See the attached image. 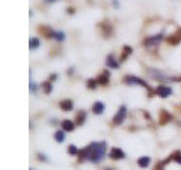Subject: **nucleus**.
Listing matches in <instances>:
<instances>
[{
	"instance_id": "obj_11",
	"label": "nucleus",
	"mask_w": 181,
	"mask_h": 170,
	"mask_svg": "<svg viewBox=\"0 0 181 170\" xmlns=\"http://www.w3.org/2000/svg\"><path fill=\"white\" fill-rule=\"evenodd\" d=\"M106 63H107V66H110V68H118V66H119V63L113 59V56H109Z\"/></svg>"
},
{
	"instance_id": "obj_1",
	"label": "nucleus",
	"mask_w": 181,
	"mask_h": 170,
	"mask_svg": "<svg viewBox=\"0 0 181 170\" xmlns=\"http://www.w3.org/2000/svg\"><path fill=\"white\" fill-rule=\"evenodd\" d=\"M104 150H106V143H91L89 146H86L84 149L78 150L77 155H80L81 158H87L92 162H98L104 158Z\"/></svg>"
},
{
	"instance_id": "obj_13",
	"label": "nucleus",
	"mask_w": 181,
	"mask_h": 170,
	"mask_svg": "<svg viewBox=\"0 0 181 170\" xmlns=\"http://www.w3.org/2000/svg\"><path fill=\"white\" fill-rule=\"evenodd\" d=\"M29 47H30L32 50H36V48L39 47V39H38V38H32V39L29 41Z\"/></svg>"
},
{
	"instance_id": "obj_22",
	"label": "nucleus",
	"mask_w": 181,
	"mask_h": 170,
	"mask_svg": "<svg viewBox=\"0 0 181 170\" xmlns=\"http://www.w3.org/2000/svg\"><path fill=\"white\" fill-rule=\"evenodd\" d=\"M47 2H56V0H47Z\"/></svg>"
},
{
	"instance_id": "obj_19",
	"label": "nucleus",
	"mask_w": 181,
	"mask_h": 170,
	"mask_svg": "<svg viewBox=\"0 0 181 170\" xmlns=\"http://www.w3.org/2000/svg\"><path fill=\"white\" fill-rule=\"evenodd\" d=\"M68 152H69L71 155H75V153H78V150H77V147H75V146H69Z\"/></svg>"
},
{
	"instance_id": "obj_7",
	"label": "nucleus",
	"mask_w": 181,
	"mask_h": 170,
	"mask_svg": "<svg viewBox=\"0 0 181 170\" xmlns=\"http://www.w3.org/2000/svg\"><path fill=\"white\" fill-rule=\"evenodd\" d=\"M104 108H106V105H104L103 102H100V101L94 102V105H92V111H94L95 114H101V113L104 111Z\"/></svg>"
},
{
	"instance_id": "obj_5",
	"label": "nucleus",
	"mask_w": 181,
	"mask_h": 170,
	"mask_svg": "<svg viewBox=\"0 0 181 170\" xmlns=\"http://www.w3.org/2000/svg\"><path fill=\"white\" fill-rule=\"evenodd\" d=\"M124 156H125V153L119 147H113L112 152H110V158H113V159H122Z\"/></svg>"
},
{
	"instance_id": "obj_8",
	"label": "nucleus",
	"mask_w": 181,
	"mask_h": 170,
	"mask_svg": "<svg viewBox=\"0 0 181 170\" xmlns=\"http://www.w3.org/2000/svg\"><path fill=\"white\" fill-rule=\"evenodd\" d=\"M72 101L71 99H63V101H60V108L62 110H65V111H69V110H72Z\"/></svg>"
},
{
	"instance_id": "obj_14",
	"label": "nucleus",
	"mask_w": 181,
	"mask_h": 170,
	"mask_svg": "<svg viewBox=\"0 0 181 170\" xmlns=\"http://www.w3.org/2000/svg\"><path fill=\"white\" fill-rule=\"evenodd\" d=\"M54 138H56V141L62 143V141L65 140V132H63V131H56V132H54Z\"/></svg>"
},
{
	"instance_id": "obj_18",
	"label": "nucleus",
	"mask_w": 181,
	"mask_h": 170,
	"mask_svg": "<svg viewBox=\"0 0 181 170\" xmlns=\"http://www.w3.org/2000/svg\"><path fill=\"white\" fill-rule=\"evenodd\" d=\"M95 86H97V81H95V80H87V87L94 89Z\"/></svg>"
},
{
	"instance_id": "obj_20",
	"label": "nucleus",
	"mask_w": 181,
	"mask_h": 170,
	"mask_svg": "<svg viewBox=\"0 0 181 170\" xmlns=\"http://www.w3.org/2000/svg\"><path fill=\"white\" fill-rule=\"evenodd\" d=\"M30 89H32V92H36V84L33 81H30Z\"/></svg>"
},
{
	"instance_id": "obj_17",
	"label": "nucleus",
	"mask_w": 181,
	"mask_h": 170,
	"mask_svg": "<svg viewBox=\"0 0 181 170\" xmlns=\"http://www.w3.org/2000/svg\"><path fill=\"white\" fill-rule=\"evenodd\" d=\"M42 86H44V92H45V93H50V92H51V84H50V83H44Z\"/></svg>"
},
{
	"instance_id": "obj_15",
	"label": "nucleus",
	"mask_w": 181,
	"mask_h": 170,
	"mask_svg": "<svg viewBox=\"0 0 181 170\" xmlns=\"http://www.w3.org/2000/svg\"><path fill=\"white\" fill-rule=\"evenodd\" d=\"M53 38H56L57 41H63L65 39V35L62 32H53Z\"/></svg>"
},
{
	"instance_id": "obj_3",
	"label": "nucleus",
	"mask_w": 181,
	"mask_h": 170,
	"mask_svg": "<svg viewBox=\"0 0 181 170\" xmlns=\"http://www.w3.org/2000/svg\"><path fill=\"white\" fill-rule=\"evenodd\" d=\"M124 81H125L127 84H133V86H142V87H148V84H146L143 80H140V78H137V77H133V75H128V77H125V78H124Z\"/></svg>"
},
{
	"instance_id": "obj_12",
	"label": "nucleus",
	"mask_w": 181,
	"mask_h": 170,
	"mask_svg": "<svg viewBox=\"0 0 181 170\" xmlns=\"http://www.w3.org/2000/svg\"><path fill=\"white\" fill-rule=\"evenodd\" d=\"M98 81H100L101 84H104V86H106V84L109 83V72H107V71H104V72L100 75V80H98Z\"/></svg>"
},
{
	"instance_id": "obj_9",
	"label": "nucleus",
	"mask_w": 181,
	"mask_h": 170,
	"mask_svg": "<svg viewBox=\"0 0 181 170\" xmlns=\"http://www.w3.org/2000/svg\"><path fill=\"white\" fill-rule=\"evenodd\" d=\"M149 162H151V158L149 156H142V158H139V161H137V164L140 165V167H148L149 165Z\"/></svg>"
},
{
	"instance_id": "obj_10",
	"label": "nucleus",
	"mask_w": 181,
	"mask_h": 170,
	"mask_svg": "<svg viewBox=\"0 0 181 170\" xmlns=\"http://www.w3.org/2000/svg\"><path fill=\"white\" fill-rule=\"evenodd\" d=\"M62 128H63L65 131H72V129H74V123H72L71 120H68V119H66V120H63V122H62Z\"/></svg>"
},
{
	"instance_id": "obj_2",
	"label": "nucleus",
	"mask_w": 181,
	"mask_h": 170,
	"mask_svg": "<svg viewBox=\"0 0 181 170\" xmlns=\"http://www.w3.org/2000/svg\"><path fill=\"white\" fill-rule=\"evenodd\" d=\"M125 116H127V107L125 105H121L119 107V111L115 114V117H113V123L115 125H119V123H122V120L125 119Z\"/></svg>"
},
{
	"instance_id": "obj_4",
	"label": "nucleus",
	"mask_w": 181,
	"mask_h": 170,
	"mask_svg": "<svg viewBox=\"0 0 181 170\" xmlns=\"http://www.w3.org/2000/svg\"><path fill=\"white\" fill-rule=\"evenodd\" d=\"M157 93H158L160 96H163V98H167V96H170L172 90H170V87H167V86H163V84H160V86L157 87Z\"/></svg>"
},
{
	"instance_id": "obj_21",
	"label": "nucleus",
	"mask_w": 181,
	"mask_h": 170,
	"mask_svg": "<svg viewBox=\"0 0 181 170\" xmlns=\"http://www.w3.org/2000/svg\"><path fill=\"white\" fill-rule=\"evenodd\" d=\"M175 159H176L178 162H181V155H179V153H176V156H175Z\"/></svg>"
},
{
	"instance_id": "obj_6",
	"label": "nucleus",
	"mask_w": 181,
	"mask_h": 170,
	"mask_svg": "<svg viewBox=\"0 0 181 170\" xmlns=\"http://www.w3.org/2000/svg\"><path fill=\"white\" fill-rule=\"evenodd\" d=\"M161 39H163V35H155V36H151V38H148V39L145 41V45H146V47H149V45H155V44H158Z\"/></svg>"
},
{
	"instance_id": "obj_16",
	"label": "nucleus",
	"mask_w": 181,
	"mask_h": 170,
	"mask_svg": "<svg viewBox=\"0 0 181 170\" xmlns=\"http://www.w3.org/2000/svg\"><path fill=\"white\" fill-rule=\"evenodd\" d=\"M84 116H86V114H84L83 111H80V114H77V123H78V125H81V123L84 122Z\"/></svg>"
}]
</instances>
